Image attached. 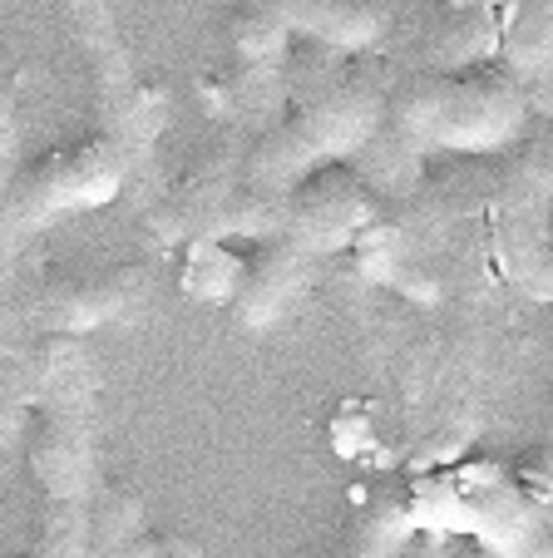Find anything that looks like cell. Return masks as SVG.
I'll list each match as a JSON object with an SVG mask.
<instances>
[{"label": "cell", "mask_w": 553, "mask_h": 558, "mask_svg": "<svg viewBox=\"0 0 553 558\" xmlns=\"http://www.w3.org/2000/svg\"><path fill=\"white\" fill-rule=\"evenodd\" d=\"M95 356L74 341L70 356L40 390V425L31 440V470L45 489L40 558H89V505L99 489L95 454Z\"/></svg>", "instance_id": "6da1fadb"}, {"label": "cell", "mask_w": 553, "mask_h": 558, "mask_svg": "<svg viewBox=\"0 0 553 558\" xmlns=\"http://www.w3.org/2000/svg\"><path fill=\"white\" fill-rule=\"evenodd\" d=\"M386 114V95L376 85H336L316 99L306 114H297L287 129L267 134L248 158V189L262 198H287L302 179L336 158L356 154L376 134Z\"/></svg>", "instance_id": "7a4b0ae2"}, {"label": "cell", "mask_w": 553, "mask_h": 558, "mask_svg": "<svg viewBox=\"0 0 553 558\" xmlns=\"http://www.w3.org/2000/svg\"><path fill=\"white\" fill-rule=\"evenodd\" d=\"M70 25L80 40L89 74H95V109H99V138L119 148L129 173H139L154 154L158 124H164V105L139 85L134 60L124 50L119 21L109 11V0H70Z\"/></svg>", "instance_id": "3957f363"}, {"label": "cell", "mask_w": 553, "mask_h": 558, "mask_svg": "<svg viewBox=\"0 0 553 558\" xmlns=\"http://www.w3.org/2000/svg\"><path fill=\"white\" fill-rule=\"evenodd\" d=\"M381 124L396 129L410 148H500L524 124V95L509 85H465L425 80L400 89Z\"/></svg>", "instance_id": "277c9868"}, {"label": "cell", "mask_w": 553, "mask_h": 558, "mask_svg": "<svg viewBox=\"0 0 553 558\" xmlns=\"http://www.w3.org/2000/svg\"><path fill=\"white\" fill-rule=\"evenodd\" d=\"M148 296L144 267H115L99 277H45V282H0V331L80 337L129 316Z\"/></svg>", "instance_id": "5b68a950"}, {"label": "cell", "mask_w": 553, "mask_h": 558, "mask_svg": "<svg viewBox=\"0 0 553 558\" xmlns=\"http://www.w3.org/2000/svg\"><path fill=\"white\" fill-rule=\"evenodd\" d=\"M312 267H316V257L306 253V247H297L292 238L277 232V243L257 257V267L248 272V282H238V292H232V316H238L248 331L272 327V322L302 296Z\"/></svg>", "instance_id": "8992f818"}, {"label": "cell", "mask_w": 553, "mask_h": 558, "mask_svg": "<svg viewBox=\"0 0 553 558\" xmlns=\"http://www.w3.org/2000/svg\"><path fill=\"white\" fill-rule=\"evenodd\" d=\"M257 11L272 15L282 31L292 25V31L316 35L332 50H365L386 31V21L371 5H356V0H257Z\"/></svg>", "instance_id": "52a82bcc"}, {"label": "cell", "mask_w": 553, "mask_h": 558, "mask_svg": "<svg viewBox=\"0 0 553 558\" xmlns=\"http://www.w3.org/2000/svg\"><path fill=\"white\" fill-rule=\"evenodd\" d=\"M410 509L396 505V499H381V505H371L361 514V524H356L351 544H346L341 558H396L400 544L410 538Z\"/></svg>", "instance_id": "ba28073f"}, {"label": "cell", "mask_w": 553, "mask_h": 558, "mask_svg": "<svg viewBox=\"0 0 553 558\" xmlns=\"http://www.w3.org/2000/svg\"><path fill=\"white\" fill-rule=\"evenodd\" d=\"M509 60L519 70L553 64V0H524V11L509 25Z\"/></svg>", "instance_id": "9c48e42d"}, {"label": "cell", "mask_w": 553, "mask_h": 558, "mask_svg": "<svg viewBox=\"0 0 553 558\" xmlns=\"http://www.w3.org/2000/svg\"><path fill=\"white\" fill-rule=\"evenodd\" d=\"M15 179V89L0 80V193Z\"/></svg>", "instance_id": "30bf717a"}, {"label": "cell", "mask_w": 553, "mask_h": 558, "mask_svg": "<svg viewBox=\"0 0 553 558\" xmlns=\"http://www.w3.org/2000/svg\"><path fill=\"white\" fill-rule=\"evenodd\" d=\"M21 411H25L21 401H0V440H5V435L21 425Z\"/></svg>", "instance_id": "8fae6325"}, {"label": "cell", "mask_w": 553, "mask_h": 558, "mask_svg": "<svg viewBox=\"0 0 553 558\" xmlns=\"http://www.w3.org/2000/svg\"><path fill=\"white\" fill-rule=\"evenodd\" d=\"M524 558H553V529H543V534L524 548Z\"/></svg>", "instance_id": "7c38bea8"}]
</instances>
